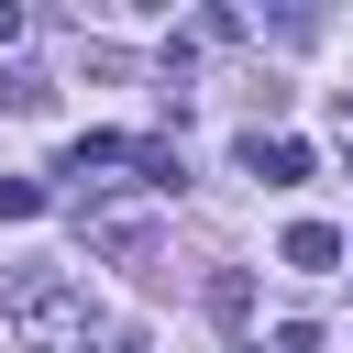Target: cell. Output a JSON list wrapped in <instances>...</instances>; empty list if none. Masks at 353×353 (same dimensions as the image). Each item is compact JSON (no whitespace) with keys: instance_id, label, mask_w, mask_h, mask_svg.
Returning <instances> with one entry per match:
<instances>
[{"instance_id":"cell-3","label":"cell","mask_w":353,"mask_h":353,"mask_svg":"<svg viewBox=\"0 0 353 353\" xmlns=\"http://www.w3.org/2000/svg\"><path fill=\"white\" fill-rule=\"evenodd\" d=\"M342 254H353V243H342L331 221H298V232H287V265H298V276H331Z\"/></svg>"},{"instance_id":"cell-1","label":"cell","mask_w":353,"mask_h":353,"mask_svg":"<svg viewBox=\"0 0 353 353\" xmlns=\"http://www.w3.org/2000/svg\"><path fill=\"white\" fill-rule=\"evenodd\" d=\"M11 342L22 353H88L99 342V309H88V287H66V276H11Z\"/></svg>"},{"instance_id":"cell-4","label":"cell","mask_w":353,"mask_h":353,"mask_svg":"<svg viewBox=\"0 0 353 353\" xmlns=\"http://www.w3.org/2000/svg\"><path fill=\"white\" fill-rule=\"evenodd\" d=\"M132 165H143V188H176L188 165H176V143H132Z\"/></svg>"},{"instance_id":"cell-2","label":"cell","mask_w":353,"mask_h":353,"mask_svg":"<svg viewBox=\"0 0 353 353\" xmlns=\"http://www.w3.org/2000/svg\"><path fill=\"white\" fill-rule=\"evenodd\" d=\"M243 165H265V188H298V176H309V143H298V132H276V143L243 132Z\"/></svg>"},{"instance_id":"cell-5","label":"cell","mask_w":353,"mask_h":353,"mask_svg":"<svg viewBox=\"0 0 353 353\" xmlns=\"http://www.w3.org/2000/svg\"><path fill=\"white\" fill-rule=\"evenodd\" d=\"M33 210H44V188L33 176H0V221H33Z\"/></svg>"}]
</instances>
